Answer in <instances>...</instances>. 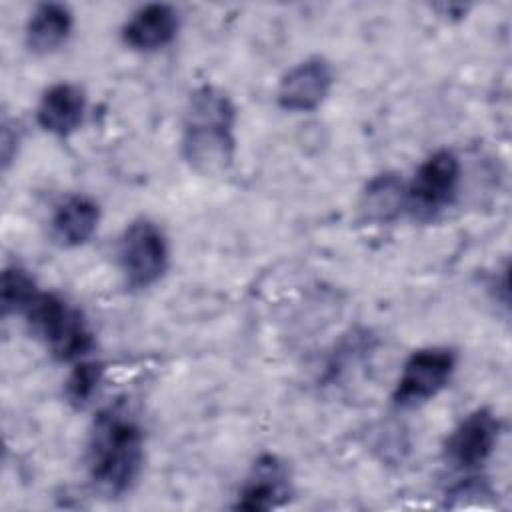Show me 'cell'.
<instances>
[{"label":"cell","instance_id":"1","mask_svg":"<svg viewBox=\"0 0 512 512\" xmlns=\"http://www.w3.org/2000/svg\"><path fill=\"white\" fill-rule=\"evenodd\" d=\"M144 464V432L122 406H108L92 420L86 442V470L94 488L118 498L132 490Z\"/></svg>","mask_w":512,"mask_h":512},{"label":"cell","instance_id":"2","mask_svg":"<svg viewBox=\"0 0 512 512\" xmlns=\"http://www.w3.org/2000/svg\"><path fill=\"white\" fill-rule=\"evenodd\" d=\"M236 106L212 84L198 86L186 104L180 150L186 164L202 176L226 172L236 154Z\"/></svg>","mask_w":512,"mask_h":512},{"label":"cell","instance_id":"3","mask_svg":"<svg viewBox=\"0 0 512 512\" xmlns=\"http://www.w3.org/2000/svg\"><path fill=\"white\" fill-rule=\"evenodd\" d=\"M22 316L30 334L60 362L84 360L96 346L84 314L56 292L38 290Z\"/></svg>","mask_w":512,"mask_h":512},{"label":"cell","instance_id":"4","mask_svg":"<svg viewBox=\"0 0 512 512\" xmlns=\"http://www.w3.org/2000/svg\"><path fill=\"white\" fill-rule=\"evenodd\" d=\"M460 180V158L448 148L434 150L406 182V212L418 220H432L454 204Z\"/></svg>","mask_w":512,"mask_h":512},{"label":"cell","instance_id":"5","mask_svg":"<svg viewBox=\"0 0 512 512\" xmlns=\"http://www.w3.org/2000/svg\"><path fill=\"white\" fill-rule=\"evenodd\" d=\"M170 260L168 240L150 218L132 220L118 242V264L130 290L154 286L166 272Z\"/></svg>","mask_w":512,"mask_h":512},{"label":"cell","instance_id":"6","mask_svg":"<svg viewBox=\"0 0 512 512\" xmlns=\"http://www.w3.org/2000/svg\"><path fill=\"white\" fill-rule=\"evenodd\" d=\"M456 352L444 346L414 350L402 364L400 376L392 390V404L398 410L416 408L436 398L456 372Z\"/></svg>","mask_w":512,"mask_h":512},{"label":"cell","instance_id":"7","mask_svg":"<svg viewBox=\"0 0 512 512\" xmlns=\"http://www.w3.org/2000/svg\"><path fill=\"white\" fill-rule=\"evenodd\" d=\"M500 430L502 424L490 408L482 406L468 412L444 440V462L466 474L480 470L494 454Z\"/></svg>","mask_w":512,"mask_h":512},{"label":"cell","instance_id":"8","mask_svg":"<svg viewBox=\"0 0 512 512\" xmlns=\"http://www.w3.org/2000/svg\"><path fill=\"white\" fill-rule=\"evenodd\" d=\"M292 496V478L284 460L276 454H260L250 466L234 508L246 512H266L284 506Z\"/></svg>","mask_w":512,"mask_h":512},{"label":"cell","instance_id":"9","mask_svg":"<svg viewBox=\"0 0 512 512\" xmlns=\"http://www.w3.org/2000/svg\"><path fill=\"white\" fill-rule=\"evenodd\" d=\"M332 84V64L322 56H310L282 74L276 88V102L288 112H312L326 100Z\"/></svg>","mask_w":512,"mask_h":512},{"label":"cell","instance_id":"10","mask_svg":"<svg viewBox=\"0 0 512 512\" xmlns=\"http://www.w3.org/2000/svg\"><path fill=\"white\" fill-rule=\"evenodd\" d=\"M180 30V14L174 6L152 2L130 14L120 36L130 50L154 52L168 46Z\"/></svg>","mask_w":512,"mask_h":512},{"label":"cell","instance_id":"11","mask_svg":"<svg viewBox=\"0 0 512 512\" xmlns=\"http://www.w3.org/2000/svg\"><path fill=\"white\" fill-rule=\"evenodd\" d=\"M86 116V94L78 84L56 82L48 86L36 106L38 126L58 138L76 132Z\"/></svg>","mask_w":512,"mask_h":512},{"label":"cell","instance_id":"12","mask_svg":"<svg viewBox=\"0 0 512 512\" xmlns=\"http://www.w3.org/2000/svg\"><path fill=\"white\" fill-rule=\"evenodd\" d=\"M100 206L94 198L84 194L66 196L56 204L50 228L58 244L66 248H76L86 244L98 230Z\"/></svg>","mask_w":512,"mask_h":512},{"label":"cell","instance_id":"13","mask_svg":"<svg viewBox=\"0 0 512 512\" xmlns=\"http://www.w3.org/2000/svg\"><path fill=\"white\" fill-rule=\"evenodd\" d=\"M74 28V14L62 2H42L38 4L26 22L24 40L34 54H52L62 48Z\"/></svg>","mask_w":512,"mask_h":512},{"label":"cell","instance_id":"14","mask_svg":"<svg viewBox=\"0 0 512 512\" xmlns=\"http://www.w3.org/2000/svg\"><path fill=\"white\" fill-rule=\"evenodd\" d=\"M360 212L368 222L388 224L406 212V182L398 172H382L368 180L360 196Z\"/></svg>","mask_w":512,"mask_h":512},{"label":"cell","instance_id":"15","mask_svg":"<svg viewBox=\"0 0 512 512\" xmlns=\"http://www.w3.org/2000/svg\"><path fill=\"white\" fill-rule=\"evenodd\" d=\"M38 284L34 276L18 266L10 264L2 272L0 280V306H2V316L8 314H22V310L30 304V300L36 296Z\"/></svg>","mask_w":512,"mask_h":512},{"label":"cell","instance_id":"16","mask_svg":"<svg viewBox=\"0 0 512 512\" xmlns=\"http://www.w3.org/2000/svg\"><path fill=\"white\" fill-rule=\"evenodd\" d=\"M102 378H104V366L100 362L88 360V358L74 362L64 382L66 402L74 408H84L98 392Z\"/></svg>","mask_w":512,"mask_h":512},{"label":"cell","instance_id":"17","mask_svg":"<svg viewBox=\"0 0 512 512\" xmlns=\"http://www.w3.org/2000/svg\"><path fill=\"white\" fill-rule=\"evenodd\" d=\"M18 144H20V130L16 128V124L12 120L4 118L2 120V136H0V154H2L4 170L8 168L12 158L16 156Z\"/></svg>","mask_w":512,"mask_h":512}]
</instances>
